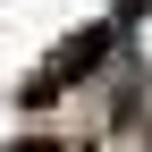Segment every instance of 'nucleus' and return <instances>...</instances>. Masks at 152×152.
Returning <instances> with one entry per match:
<instances>
[{
	"label": "nucleus",
	"instance_id": "f257e3e1",
	"mask_svg": "<svg viewBox=\"0 0 152 152\" xmlns=\"http://www.w3.org/2000/svg\"><path fill=\"white\" fill-rule=\"evenodd\" d=\"M102 42H110L102 26H93V34H76V42L59 51V76H93V68H102Z\"/></svg>",
	"mask_w": 152,
	"mask_h": 152
},
{
	"label": "nucleus",
	"instance_id": "f03ea898",
	"mask_svg": "<svg viewBox=\"0 0 152 152\" xmlns=\"http://www.w3.org/2000/svg\"><path fill=\"white\" fill-rule=\"evenodd\" d=\"M9 152H59V144H51V135H34V144H9Z\"/></svg>",
	"mask_w": 152,
	"mask_h": 152
}]
</instances>
